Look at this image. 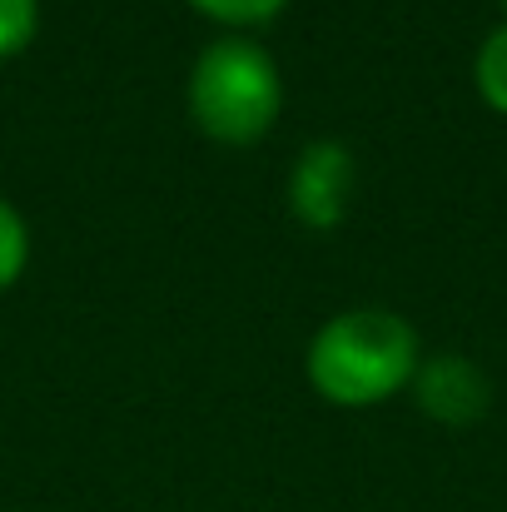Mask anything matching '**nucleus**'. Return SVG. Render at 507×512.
<instances>
[{
  "label": "nucleus",
  "instance_id": "obj_1",
  "mask_svg": "<svg viewBox=\"0 0 507 512\" xmlns=\"http://www.w3.org/2000/svg\"><path fill=\"white\" fill-rule=\"evenodd\" d=\"M309 383L338 408H373L418 373V334L388 309H348L309 343Z\"/></svg>",
  "mask_w": 507,
  "mask_h": 512
},
{
  "label": "nucleus",
  "instance_id": "obj_2",
  "mask_svg": "<svg viewBox=\"0 0 507 512\" xmlns=\"http://www.w3.org/2000/svg\"><path fill=\"white\" fill-rule=\"evenodd\" d=\"M284 110V80L264 45L214 40L189 70V120L219 145H254Z\"/></svg>",
  "mask_w": 507,
  "mask_h": 512
},
{
  "label": "nucleus",
  "instance_id": "obj_3",
  "mask_svg": "<svg viewBox=\"0 0 507 512\" xmlns=\"http://www.w3.org/2000/svg\"><path fill=\"white\" fill-rule=\"evenodd\" d=\"M353 184H358L353 155H348L338 140H314V145H304V155L294 160V174H289V209H294V219L309 224V229H334V224H343V214H348Z\"/></svg>",
  "mask_w": 507,
  "mask_h": 512
},
{
  "label": "nucleus",
  "instance_id": "obj_4",
  "mask_svg": "<svg viewBox=\"0 0 507 512\" xmlns=\"http://www.w3.org/2000/svg\"><path fill=\"white\" fill-rule=\"evenodd\" d=\"M413 388H418V403L428 418L438 423H453V428H468L488 413V378L473 358H458V353H438L428 363H418L413 373Z\"/></svg>",
  "mask_w": 507,
  "mask_h": 512
},
{
  "label": "nucleus",
  "instance_id": "obj_5",
  "mask_svg": "<svg viewBox=\"0 0 507 512\" xmlns=\"http://www.w3.org/2000/svg\"><path fill=\"white\" fill-rule=\"evenodd\" d=\"M473 75H478V95H483L498 115H507V25H498V30L483 40Z\"/></svg>",
  "mask_w": 507,
  "mask_h": 512
},
{
  "label": "nucleus",
  "instance_id": "obj_6",
  "mask_svg": "<svg viewBox=\"0 0 507 512\" xmlns=\"http://www.w3.org/2000/svg\"><path fill=\"white\" fill-rule=\"evenodd\" d=\"M25 259H30V229L15 214V204L0 194V294L25 274Z\"/></svg>",
  "mask_w": 507,
  "mask_h": 512
},
{
  "label": "nucleus",
  "instance_id": "obj_7",
  "mask_svg": "<svg viewBox=\"0 0 507 512\" xmlns=\"http://www.w3.org/2000/svg\"><path fill=\"white\" fill-rule=\"evenodd\" d=\"M40 30V0H0V60L20 55Z\"/></svg>",
  "mask_w": 507,
  "mask_h": 512
},
{
  "label": "nucleus",
  "instance_id": "obj_8",
  "mask_svg": "<svg viewBox=\"0 0 507 512\" xmlns=\"http://www.w3.org/2000/svg\"><path fill=\"white\" fill-rule=\"evenodd\" d=\"M194 10H204L209 20H219V25H264V20H274L289 0H189Z\"/></svg>",
  "mask_w": 507,
  "mask_h": 512
}]
</instances>
